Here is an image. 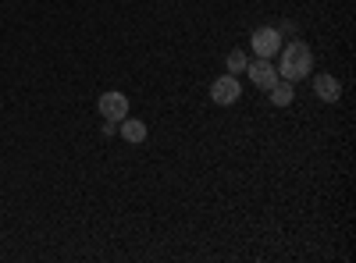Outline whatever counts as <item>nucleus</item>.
I'll list each match as a JSON object with an SVG mask.
<instances>
[{"instance_id":"nucleus-9","label":"nucleus","mask_w":356,"mask_h":263,"mask_svg":"<svg viewBox=\"0 0 356 263\" xmlns=\"http://www.w3.org/2000/svg\"><path fill=\"white\" fill-rule=\"evenodd\" d=\"M225 65H228V75H243V71H246V65H250V57H246L243 50H232Z\"/></svg>"},{"instance_id":"nucleus-3","label":"nucleus","mask_w":356,"mask_h":263,"mask_svg":"<svg viewBox=\"0 0 356 263\" xmlns=\"http://www.w3.org/2000/svg\"><path fill=\"white\" fill-rule=\"evenodd\" d=\"M97 107H100V114H104V121H122V118H129V96L118 93V90H107Z\"/></svg>"},{"instance_id":"nucleus-1","label":"nucleus","mask_w":356,"mask_h":263,"mask_svg":"<svg viewBox=\"0 0 356 263\" xmlns=\"http://www.w3.org/2000/svg\"><path fill=\"white\" fill-rule=\"evenodd\" d=\"M310 68H314V53H310V46H307L303 40H292V43L282 46L278 75H282L285 82H300V78H307Z\"/></svg>"},{"instance_id":"nucleus-5","label":"nucleus","mask_w":356,"mask_h":263,"mask_svg":"<svg viewBox=\"0 0 356 263\" xmlns=\"http://www.w3.org/2000/svg\"><path fill=\"white\" fill-rule=\"evenodd\" d=\"M246 71H250V82L260 85V90H271V85L278 82V68L271 65V57H257V61L246 65Z\"/></svg>"},{"instance_id":"nucleus-4","label":"nucleus","mask_w":356,"mask_h":263,"mask_svg":"<svg viewBox=\"0 0 356 263\" xmlns=\"http://www.w3.org/2000/svg\"><path fill=\"white\" fill-rule=\"evenodd\" d=\"M250 46H253V53L257 57H275L278 50H282V33L278 28H257V33L250 36Z\"/></svg>"},{"instance_id":"nucleus-6","label":"nucleus","mask_w":356,"mask_h":263,"mask_svg":"<svg viewBox=\"0 0 356 263\" xmlns=\"http://www.w3.org/2000/svg\"><path fill=\"white\" fill-rule=\"evenodd\" d=\"M314 96L324 100V103H339L342 100V82L335 75H328V71L314 75Z\"/></svg>"},{"instance_id":"nucleus-2","label":"nucleus","mask_w":356,"mask_h":263,"mask_svg":"<svg viewBox=\"0 0 356 263\" xmlns=\"http://www.w3.org/2000/svg\"><path fill=\"white\" fill-rule=\"evenodd\" d=\"M239 96H243V85H239V78H235V75H221V78H214V85H211V100H214L218 107H232Z\"/></svg>"},{"instance_id":"nucleus-8","label":"nucleus","mask_w":356,"mask_h":263,"mask_svg":"<svg viewBox=\"0 0 356 263\" xmlns=\"http://www.w3.org/2000/svg\"><path fill=\"white\" fill-rule=\"evenodd\" d=\"M267 93H271V103H275V107H289V103H292V96H296V93H292V82H285V78H282V82H275Z\"/></svg>"},{"instance_id":"nucleus-7","label":"nucleus","mask_w":356,"mask_h":263,"mask_svg":"<svg viewBox=\"0 0 356 263\" xmlns=\"http://www.w3.org/2000/svg\"><path fill=\"white\" fill-rule=\"evenodd\" d=\"M125 135V142H143L146 139V125L139 118H122V128H118Z\"/></svg>"}]
</instances>
